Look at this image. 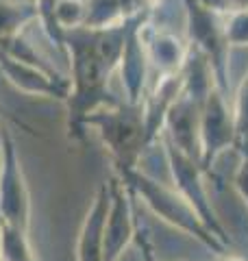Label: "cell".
Returning <instances> with one entry per match:
<instances>
[{"label":"cell","instance_id":"cell-1","mask_svg":"<svg viewBox=\"0 0 248 261\" xmlns=\"http://www.w3.org/2000/svg\"><path fill=\"white\" fill-rule=\"evenodd\" d=\"M83 126H94L101 133L105 146L109 148L118 172L133 170L137 157L148 144L146 140V120L142 105H111L101 107L87 116Z\"/></svg>","mask_w":248,"mask_h":261},{"label":"cell","instance_id":"cell-2","mask_svg":"<svg viewBox=\"0 0 248 261\" xmlns=\"http://www.w3.org/2000/svg\"><path fill=\"white\" fill-rule=\"evenodd\" d=\"M118 176L127 183L133 194H139L144 198V202L151 207L157 216H161L165 222L175 224L181 231L189 233L194 238L205 242L209 248L213 250H222V242H218L213 238V233L209 231V226L203 224V218L198 216V211L189 205V200L183 194H179L177 190H170L161 183H157L155 178H151L148 174L139 172L137 168L133 170H124L118 172Z\"/></svg>","mask_w":248,"mask_h":261},{"label":"cell","instance_id":"cell-3","mask_svg":"<svg viewBox=\"0 0 248 261\" xmlns=\"http://www.w3.org/2000/svg\"><path fill=\"white\" fill-rule=\"evenodd\" d=\"M0 222L24 231L31 228V190L7 126H0Z\"/></svg>","mask_w":248,"mask_h":261},{"label":"cell","instance_id":"cell-4","mask_svg":"<svg viewBox=\"0 0 248 261\" xmlns=\"http://www.w3.org/2000/svg\"><path fill=\"white\" fill-rule=\"evenodd\" d=\"M109 214L105 222V261H120L137 235L133 192L122 178L109 181Z\"/></svg>","mask_w":248,"mask_h":261},{"label":"cell","instance_id":"cell-5","mask_svg":"<svg viewBox=\"0 0 248 261\" xmlns=\"http://www.w3.org/2000/svg\"><path fill=\"white\" fill-rule=\"evenodd\" d=\"M0 74H5L7 81L18 87L20 92L33 96H48V98L68 100L72 89L70 79H53L51 74L33 68L29 63L13 59L5 50H0Z\"/></svg>","mask_w":248,"mask_h":261},{"label":"cell","instance_id":"cell-6","mask_svg":"<svg viewBox=\"0 0 248 261\" xmlns=\"http://www.w3.org/2000/svg\"><path fill=\"white\" fill-rule=\"evenodd\" d=\"M109 183H103L96 190L79 228L77 248H74L77 261H105V222L109 214Z\"/></svg>","mask_w":248,"mask_h":261},{"label":"cell","instance_id":"cell-7","mask_svg":"<svg viewBox=\"0 0 248 261\" xmlns=\"http://www.w3.org/2000/svg\"><path fill=\"white\" fill-rule=\"evenodd\" d=\"M37 20V3L20 0H0V39L18 35L22 29Z\"/></svg>","mask_w":248,"mask_h":261},{"label":"cell","instance_id":"cell-8","mask_svg":"<svg viewBox=\"0 0 248 261\" xmlns=\"http://www.w3.org/2000/svg\"><path fill=\"white\" fill-rule=\"evenodd\" d=\"M0 261H37L29 231L3 224V259Z\"/></svg>","mask_w":248,"mask_h":261},{"label":"cell","instance_id":"cell-9","mask_svg":"<svg viewBox=\"0 0 248 261\" xmlns=\"http://www.w3.org/2000/svg\"><path fill=\"white\" fill-rule=\"evenodd\" d=\"M235 133L246 137L248 142V79L244 83V92L239 94V109H237V116H235Z\"/></svg>","mask_w":248,"mask_h":261},{"label":"cell","instance_id":"cell-10","mask_svg":"<svg viewBox=\"0 0 248 261\" xmlns=\"http://www.w3.org/2000/svg\"><path fill=\"white\" fill-rule=\"evenodd\" d=\"M135 242L139 244V250H142V257H144V261H157L153 244H151V240H148L146 231H142V226H139V224H137V235H135Z\"/></svg>","mask_w":248,"mask_h":261},{"label":"cell","instance_id":"cell-11","mask_svg":"<svg viewBox=\"0 0 248 261\" xmlns=\"http://www.w3.org/2000/svg\"><path fill=\"white\" fill-rule=\"evenodd\" d=\"M0 116H5L7 120H9V122H13V124H18L20 128H27V130H29V133H35V130H33V128H31V126H29V124H27V122H24L22 118H15V116H13V113H9V109H7V107H5V105H3V102H0Z\"/></svg>","mask_w":248,"mask_h":261},{"label":"cell","instance_id":"cell-12","mask_svg":"<svg viewBox=\"0 0 248 261\" xmlns=\"http://www.w3.org/2000/svg\"><path fill=\"white\" fill-rule=\"evenodd\" d=\"M0 259H3V222H0Z\"/></svg>","mask_w":248,"mask_h":261},{"label":"cell","instance_id":"cell-13","mask_svg":"<svg viewBox=\"0 0 248 261\" xmlns=\"http://www.w3.org/2000/svg\"><path fill=\"white\" fill-rule=\"evenodd\" d=\"M222 261H244L242 257H227V259H222Z\"/></svg>","mask_w":248,"mask_h":261}]
</instances>
